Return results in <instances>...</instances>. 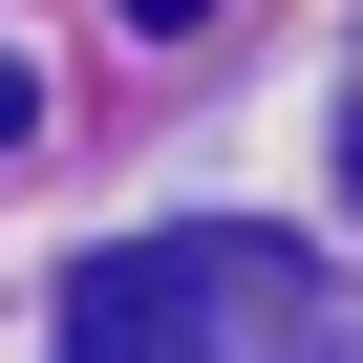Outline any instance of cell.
<instances>
[{
  "label": "cell",
  "instance_id": "cell-1",
  "mask_svg": "<svg viewBox=\"0 0 363 363\" xmlns=\"http://www.w3.org/2000/svg\"><path fill=\"white\" fill-rule=\"evenodd\" d=\"M235 278H257V235H150V257H107V278L65 299V363H235V342H214ZM257 363H320V342H257Z\"/></svg>",
  "mask_w": 363,
  "mask_h": 363
},
{
  "label": "cell",
  "instance_id": "cell-2",
  "mask_svg": "<svg viewBox=\"0 0 363 363\" xmlns=\"http://www.w3.org/2000/svg\"><path fill=\"white\" fill-rule=\"evenodd\" d=\"M128 22H150V43H193V22H214V0H128Z\"/></svg>",
  "mask_w": 363,
  "mask_h": 363
},
{
  "label": "cell",
  "instance_id": "cell-3",
  "mask_svg": "<svg viewBox=\"0 0 363 363\" xmlns=\"http://www.w3.org/2000/svg\"><path fill=\"white\" fill-rule=\"evenodd\" d=\"M22 107H43V86H22V65H0V150H22Z\"/></svg>",
  "mask_w": 363,
  "mask_h": 363
},
{
  "label": "cell",
  "instance_id": "cell-4",
  "mask_svg": "<svg viewBox=\"0 0 363 363\" xmlns=\"http://www.w3.org/2000/svg\"><path fill=\"white\" fill-rule=\"evenodd\" d=\"M342 193H363V107H342Z\"/></svg>",
  "mask_w": 363,
  "mask_h": 363
}]
</instances>
